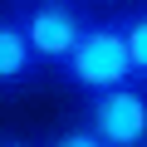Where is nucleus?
I'll use <instances>...</instances> for the list:
<instances>
[{
  "label": "nucleus",
  "instance_id": "obj_6",
  "mask_svg": "<svg viewBox=\"0 0 147 147\" xmlns=\"http://www.w3.org/2000/svg\"><path fill=\"white\" fill-rule=\"evenodd\" d=\"M44 147H108V142H103V137H98V132H93V127H88V123L79 118V123L59 127V132H54V137H49Z\"/></svg>",
  "mask_w": 147,
  "mask_h": 147
},
{
  "label": "nucleus",
  "instance_id": "obj_5",
  "mask_svg": "<svg viewBox=\"0 0 147 147\" xmlns=\"http://www.w3.org/2000/svg\"><path fill=\"white\" fill-rule=\"evenodd\" d=\"M123 34H127V54H132V74L137 84H147V0H132L127 10H118Z\"/></svg>",
  "mask_w": 147,
  "mask_h": 147
},
{
  "label": "nucleus",
  "instance_id": "obj_2",
  "mask_svg": "<svg viewBox=\"0 0 147 147\" xmlns=\"http://www.w3.org/2000/svg\"><path fill=\"white\" fill-rule=\"evenodd\" d=\"M15 20H20L30 49L39 54V64L54 74L74 54V44L84 39V30H88L93 15L79 0H25V5H15Z\"/></svg>",
  "mask_w": 147,
  "mask_h": 147
},
{
  "label": "nucleus",
  "instance_id": "obj_1",
  "mask_svg": "<svg viewBox=\"0 0 147 147\" xmlns=\"http://www.w3.org/2000/svg\"><path fill=\"white\" fill-rule=\"evenodd\" d=\"M54 79H59L64 88H74L79 98L108 93V88H123V84H137L123 20H118V15H93L88 30H84V39L74 44V54L54 69Z\"/></svg>",
  "mask_w": 147,
  "mask_h": 147
},
{
  "label": "nucleus",
  "instance_id": "obj_8",
  "mask_svg": "<svg viewBox=\"0 0 147 147\" xmlns=\"http://www.w3.org/2000/svg\"><path fill=\"white\" fill-rule=\"evenodd\" d=\"M15 5H25V0H15Z\"/></svg>",
  "mask_w": 147,
  "mask_h": 147
},
{
  "label": "nucleus",
  "instance_id": "obj_4",
  "mask_svg": "<svg viewBox=\"0 0 147 147\" xmlns=\"http://www.w3.org/2000/svg\"><path fill=\"white\" fill-rule=\"evenodd\" d=\"M44 74H49V69H44L39 54L30 49L15 10H0V93H25V88H34V84L44 79Z\"/></svg>",
  "mask_w": 147,
  "mask_h": 147
},
{
  "label": "nucleus",
  "instance_id": "obj_7",
  "mask_svg": "<svg viewBox=\"0 0 147 147\" xmlns=\"http://www.w3.org/2000/svg\"><path fill=\"white\" fill-rule=\"evenodd\" d=\"M0 147H44V142H34V137H20V132H10V137H0Z\"/></svg>",
  "mask_w": 147,
  "mask_h": 147
},
{
  "label": "nucleus",
  "instance_id": "obj_3",
  "mask_svg": "<svg viewBox=\"0 0 147 147\" xmlns=\"http://www.w3.org/2000/svg\"><path fill=\"white\" fill-rule=\"evenodd\" d=\"M79 118L108 147H147V84H123L108 93H88Z\"/></svg>",
  "mask_w": 147,
  "mask_h": 147
}]
</instances>
